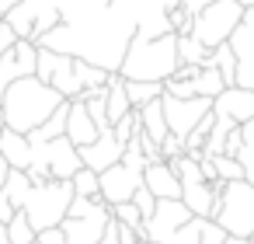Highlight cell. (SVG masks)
I'll list each match as a JSON object with an SVG mask.
<instances>
[{
    "label": "cell",
    "mask_w": 254,
    "mask_h": 244,
    "mask_svg": "<svg viewBox=\"0 0 254 244\" xmlns=\"http://www.w3.org/2000/svg\"><path fill=\"white\" fill-rule=\"evenodd\" d=\"M191 84H195V94H202V98H216L223 87H230V84L223 81V74H219L212 63L198 67V70H195V77H191Z\"/></svg>",
    "instance_id": "22"
},
{
    "label": "cell",
    "mask_w": 254,
    "mask_h": 244,
    "mask_svg": "<svg viewBox=\"0 0 254 244\" xmlns=\"http://www.w3.org/2000/svg\"><path fill=\"white\" fill-rule=\"evenodd\" d=\"M181 67L178 60V35L167 32V35H157V39H146L139 32H132L129 46H126V56L119 63V74L126 81H157L164 84L167 77H174Z\"/></svg>",
    "instance_id": "2"
},
{
    "label": "cell",
    "mask_w": 254,
    "mask_h": 244,
    "mask_svg": "<svg viewBox=\"0 0 254 244\" xmlns=\"http://www.w3.org/2000/svg\"><path fill=\"white\" fill-rule=\"evenodd\" d=\"M66 112H70V101H63L39 129H32L28 133V140L32 143H46V140H56V136H66Z\"/></svg>",
    "instance_id": "20"
},
{
    "label": "cell",
    "mask_w": 254,
    "mask_h": 244,
    "mask_svg": "<svg viewBox=\"0 0 254 244\" xmlns=\"http://www.w3.org/2000/svg\"><path fill=\"white\" fill-rule=\"evenodd\" d=\"M143 185L157 195V199H181V181H178V171L167 164V161H153L143 167Z\"/></svg>",
    "instance_id": "15"
},
{
    "label": "cell",
    "mask_w": 254,
    "mask_h": 244,
    "mask_svg": "<svg viewBox=\"0 0 254 244\" xmlns=\"http://www.w3.org/2000/svg\"><path fill=\"white\" fill-rule=\"evenodd\" d=\"M136 129H139V112H136V108H132L129 115H122V119L112 126V133L119 136V143H129V140L136 136Z\"/></svg>",
    "instance_id": "31"
},
{
    "label": "cell",
    "mask_w": 254,
    "mask_h": 244,
    "mask_svg": "<svg viewBox=\"0 0 254 244\" xmlns=\"http://www.w3.org/2000/svg\"><path fill=\"white\" fill-rule=\"evenodd\" d=\"M7 171H11V164L4 161V157H0V188H4V178H7ZM7 237V230H4V223H0V241H4Z\"/></svg>",
    "instance_id": "36"
},
{
    "label": "cell",
    "mask_w": 254,
    "mask_h": 244,
    "mask_svg": "<svg viewBox=\"0 0 254 244\" xmlns=\"http://www.w3.org/2000/svg\"><path fill=\"white\" fill-rule=\"evenodd\" d=\"M98 185H101V199L108 206L129 202L136 195V188L143 185V167H132V164L119 161V164H112V167H105L98 174Z\"/></svg>",
    "instance_id": "10"
},
{
    "label": "cell",
    "mask_w": 254,
    "mask_h": 244,
    "mask_svg": "<svg viewBox=\"0 0 254 244\" xmlns=\"http://www.w3.org/2000/svg\"><path fill=\"white\" fill-rule=\"evenodd\" d=\"M98 126H94V119H91V112H87V105H84V98H73L70 101V112H66V140L80 150V147H87V143H94L98 140Z\"/></svg>",
    "instance_id": "14"
},
{
    "label": "cell",
    "mask_w": 254,
    "mask_h": 244,
    "mask_svg": "<svg viewBox=\"0 0 254 244\" xmlns=\"http://www.w3.org/2000/svg\"><path fill=\"white\" fill-rule=\"evenodd\" d=\"M4 230H7V241H11V244H32V241H35V227H32V220L25 216V209H14V216L4 223Z\"/></svg>",
    "instance_id": "23"
},
{
    "label": "cell",
    "mask_w": 254,
    "mask_h": 244,
    "mask_svg": "<svg viewBox=\"0 0 254 244\" xmlns=\"http://www.w3.org/2000/svg\"><path fill=\"white\" fill-rule=\"evenodd\" d=\"M212 220H216L226 234L251 241V234H254V185H251L247 178L219 181Z\"/></svg>",
    "instance_id": "3"
},
{
    "label": "cell",
    "mask_w": 254,
    "mask_h": 244,
    "mask_svg": "<svg viewBox=\"0 0 254 244\" xmlns=\"http://www.w3.org/2000/svg\"><path fill=\"white\" fill-rule=\"evenodd\" d=\"M0 244H11V241H7V237H4V241H0Z\"/></svg>",
    "instance_id": "41"
},
{
    "label": "cell",
    "mask_w": 254,
    "mask_h": 244,
    "mask_svg": "<svg viewBox=\"0 0 254 244\" xmlns=\"http://www.w3.org/2000/svg\"><path fill=\"white\" fill-rule=\"evenodd\" d=\"M136 112H139V129H143V133L160 147V140L171 133V129H167V119H164V105H160V98L146 101V105H143V108H136Z\"/></svg>",
    "instance_id": "18"
},
{
    "label": "cell",
    "mask_w": 254,
    "mask_h": 244,
    "mask_svg": "<svg viewBox=\"0 0 254 244\" xmlns=\"http://www.w3.org/2000/svg\"><path fill=\"white\" fill-rule=\"evenodd\" d=\"M153 4H160L164 11H171V7H178V4H181V0H153Z\"/></svg>",
    "instance_id": "38"
},
{
    "label": "cell",
    "mask_w": 254,
    "mask_h": 244,
    "mask_svg": "<svg viewBox=\"0 0 254 244\" xmlns=\"http://www.w3.org/2000/svg\"><path fill=\"white\" fill-rule=\"evenodd\" d=\"M174 171H178V181H181V202L191 209V216H212V209H216V192H219V181L212 185V181H205L202 178V167H198V161L195 157H188V154H181V157H174V161H167Z\"/></svg>",
    "instance_id": "7"
},
{
    "label": "cell",
    "mask_w": 254,
    "mask_h": 244,
    "mask_svg": "<svg viewBox=\"0 0 254 244\" xmlns=\"http://www.w3.org/2000/svg\"><path fill=\"white\" fill-rule=\"evenodd\" d=\"M63 101H66V98H63L53 84L39 81L35 74H28V77L11 81V87L4 91V98H0V112H4V126H7V129L28 136V133L39 129Z\"/></svg>",
    "instance_id": "1"
},
{
    "label": "cell",
    "mask_w": 254,
    "mask_h": 244,
    "mask_svg": "<svg viewBox=\"0 0 254 244\" xmlns=\"http://www.w3.org/2000/svg\"><path fill=\"white\" fill-rule=\"evenodd\" d=\"M212 164H216V174H219V181H237V178H244V167H240V161H237V157H230V154H219V157H212Z\"/></svg>",
    "instance_id": "30"
},
{
    "label": "cell",
    "mask_w": 254,
    "mask_h": 244,
    "mask_svg": "<svg viewBox=\"0 0 254 244\" xmlns=\"http://www.w3.org/2000/svg\"><path fill=\"white\" fill-rule=\"evenodd\" d=\"M244 18V4L240 0H212L209 7H202L195 18H191V35L205 46V49H216L223 42H230L233 28L240 25Z\"/></svg>",
    "instance_id": "6"
},
{
    "label": "cell",
    "mask_w": 254,
    "mask_h": 244,
    "mask_svg": "<svg viewBox=\"0 0 254 244\" xmlns=\"http://www.w3.org/2000/svg\"><path fill=\"white\" fill-rule=\"evenodd\" d=\"M126 91H129L132 108H143L146 101H153V98L164 94V84H157V81H126Z\"/></svg>",
    "instance_id": "26"
},
{
    "label": "cell",
    "mask_w": 254,
    "mask_h": 244,
    "mask_svg": "<svg viewBox=\"0 0 254 244\" xmlns=\"http://www.w3.org/2000/svg\"><path fill=\"white\" fill-rule=\"evenodd\" d=\"M73 202V181H60V178H46V181H32L21 209L32 220L35 234L46 227H60L66 220V209Z\"/></svg>",
    "instance_id": "4"
},
{
    "label": "cell",
    "mask_w": 254,
    "mask_h": 244,
    "mask_svg": "<svg viewBox=\"0 0 254 244\" xmlns=\"http://www.w3.org/2000/svg\"><path fill=\"white\" fill-rule=\"evenodd\" d=\"M209 53H212V49H205L191 32H181V35H178V60H181V63H188V67H205V63H209Z\"/></svg>",
    "instance_id": "21"
},
{
    "label": "cell",
    "mask_w": 254,
    "mask_h": 244,
    "mask_svg": "<svg viewBox=\"0 0 254 244\" xmlns=\"http://www.w3.org/2000/svg\"><path fill=\"white\" fill-rule=\"evenodd\" d=\"M70 181H73V195H84V199H98V195H101L98 171H91V167H80Z\"/></svg>",
    "instance_id": "27"
},
{
    "label": "cell",
    "mask_w": 254,
    "mask_h": 244,
    "mask_svg": "<svg viewBox=\"0 0 254 244\" xmlns=\"http://www.w3.org/2000/svg\"><path fill=\"white\" fill-rule=\"evenodd\" d=\"M223 244H251V241H247V237H233V234H226V241H223Z\"/></svg>",
    "instance_id": "39"
},
{
    "label": "cell",
    "mask_w": 254,
    "mask_h": 244,
    "mask_svg": "<svg viewBox=\"0 0 254 244\" xmlns=\"http://www.w3.org/2000/svg\"><path fill=\"white\" fill-rule=\"evenodd\" d=\"M14 42H18V35H14V32L7 28V21H0V53H7V49H11Z\"/></svg>",
    "instance_id": "35"
},
{
    "label": "cell",
    "mask_w": 254,
    "mask_h": 244,
    "mask_svg": "<svg viewBox=\"0 0 254 244\" xmlns=\"http://www.w3.org/2000/svg\"><path fill=\"white\" fill-rule=\"evenodd\" d=\"M105 105H108V122L115 126L122 115L132 112V101H129V91H126V77L122 74H112L108 84H105Z\"/></svg>",
    "instance_id": "17"
},
{
    "label": "cell",
    "mask_w": 254,
    "mask_h": 244,
    "mask_svg": "<svg viewBox=\"0 0 254 244\" xmlns=\"http://www.w3.org/2000/svg\"><path fill=\"white\" fill-rule=\"evenodd\" d=\"M136 244H150V241H136Z\"/></svg>",
    "instance_id": "42"
},
{
    "label": "cell",
    "mask_w": 254,
    "mask_h": 244,
    "mask_svg": "<svg viewBox=\"0 0 254 244\" xmlns=\"http://www.w3.org/2000/svg\"><path fill=\"white\" fill-rule=\"evenodd\" d=\"M188 220H191V209H188L181 199H157L153 216L143 220V237H146L150 244H164V237L174 234V230H178L181 223H188Z\"/></svg>",
    "instance_id": "11"
},
{
    "label": "cell",
    "mask_w": 254,
    "mask_h": 244,
    "mask_svg": "<svg viewBox=\"0 0 254 244\" xmlns=\"http://www.w3.org/2000/svg\"><path fill=\"white\" fill-rule=\"evenodd\" d=\"M35 241L39 244H66V230L63 227H46V230L35 234Z\"/></svg>",
    "instance_id": "34"
},
{
    "label": "cell",
    "mask_w": 254,
    "mask_h": 244,
    "mask_svg": "<svg viewBox=\"0 0 254 244\" xmlns=\"http://www.w3.org/2000/svg\"><path fill=\"white\" fill-rule=\"evenodd\" d=\"M181 154H185V140L174 136V133H167V136L160 140V157H164V161H174V157H181Z\"/></svg>",
    "instance_id": "33"
},
{
    "label": "cell",
    "mask_w": 254,
    "mask_h": 244,
    "mask_svg": "<svg viewBox=\"0 0 254 244\" xmlns=\"http://www.w3.org/2000/svg\"><path fill=\"white\" fill-rule=\"evenodd\" d=\"M35 77L53 84L66 101L80 98L84 94V84L77 77V56H66V53H53L46 46H39V60H35Z\"/></svg>",
    "instance_id": "8"
},
{
    "label": "cell",
    "mask_w": 254,
    "mask_h": 244,
    "mask_svg": "<svg viewBox=\"0 0 254 244\" xmlns=\"http://www.w3.org/2000/svg\"><path fill=\"white\" fill-rule=\"evenodd\" d=\"M0 21H7V28L18 35V39H35V7L28 0H21L18 7H11Z\"/></svg>",
    "instance_id": "19"
},
{
    "label": "cell",
    "mask_w": 254,
    "mask_h": 244,
    "mask_svg": "<svg viewBox=\"0 0 254 244\" xmlns=\"http://www.w3.org/2000/svg\"><path fill=\"white\" fill-rule=\"evenodd\" d=\"M112 216H115L119 223L132 227L139 241H146V237H143V213L136 209V202H132V199H129V202H119V206H112Z\"/></svg>",
    "instance_id": "28"
},
{
    "label": "cell",
    "mask_w": 254,
    "mask_h": 244,
    "mask_svg": "<svg viewBox=\"0 0 254 244\" xmlns=\"http://www.w3.org/2000/svg\"><path fill=\"white\" fill-rule=\"evenodd\" d=\"M209 63H212V67L223 74V81H226V84H237V56H233L230 42L216 46V49L209 53Z\"/></svg>",
    "instance_id": "25"
},
{
    "label": "cell",
    "mask_w": 254,
    "mask_h": 244,
    "mask_svg": "<svg viewBox=\"0 0 254 244\" xmlns=\"http://www.w3.org/2000/svg\"><path fill=\"white\" fill-rule=\"evenodd\" d=\"M28 143H32V140H28ZM80 167H84L80 150H77L66 136H56V140H46V143H32V164H28L25 171H28L32 181H46V178L70 181Z\"/></svg>",
    "instance_id": "5"
},
{
    "label": "cell",
    "mask_w": 254,
    "mask_h": 244,
    "mask_svg": "<svg viewBox=\"0 0 254 244\" xmlns=\"http://www.w3.org/2000/svg\"><path fill=\"white\" fill-rule=\"evenodd\" d=\"M240 4H244V7H254V0H240Z\"/></svg>",
    "instance_id": "40"
},
{
    "label": "cell",
    "mask_w": 254,
    "mask_h": 244,
    "mask_svg": "<svg viewBox=\"0 0 254 244\" xmlns=\"http://www.w3.org/2000/svg\"><path fill=\"white\" fill-rule=\"evenodd\" d=\"M202 220H205V216H191V220L181 223L174 234H167L164 244H198V237H202Z\"/></svg>",
    "instance_id": "29"
},
{
    "label": "cell",
    "mask_w": 254,
    "mask_h": 244,
    "mask_svg": "<svg viewBox=\"0 0 254 244\" xmlns=\"http://www.w3.org/2000/svg\"><path fill=\"white\" fill-rule=\"evenodd\" d=\"M18 4H21V0H0V18H4L11 7H18Z\"/></svg>",
    "instance_id": "37"
},
{
    "label": "cell",
    "mask_w": 254,
    "mask_h": 244,
    "mask_svg": "<svg viewBox=\"0 0 254 244\" xmlns=\"http://www.w3.org/2000/svg\"><path fill=\"white\" fill-rule=\"evenodd\" d=\"M160 105H164V119H167V129L174 136H188L209 112H212V98H174V94H160Z\"/></svg>",
    "instance_id": "9"
},
{
    "label": "cell",
    "mask_w": 254,
    "mask_h": 244,
    "mask_svg": "<svg viewBox=\"0 0 254 244\" xmlns=\"http://www.w3.org/2000/svg\"><path fill=\"white\" fill-rule=\"evenodd\" d=\"M132 202H136V209L143 213V220H146V216H153V209H157V195H153L146 185H139V188H136Z\"/></svg>",
    "instance_id": "32"
},
{
    "label": "cell",
    "mask_w": 254,
    "mask_h": 244,
    "mask_svg": "<svg viewBox=\"0 0 254 244\" xmlns=\"http://www.w3.org/2000/svg\"><path fill=\"white\" fill-rule=\"evenodd\" d=\"M240 133H244V143H240V150H237V161H240V167H244V178L254 185V119H247V122L240 126Z\"/></svg>",
    "instance_id": "24"
},
{
    "label": "cell",
    "mask_w": 254,
    "mask_h": 244,
    "mask_svg": "<svg viewBox=\"0 0 254 244\" xmlns=\"http://www.w3.org/2000/svg\"><path fill=\"white\" fill-rule=\"evenodd\" d=\"M122 154H126V143H119V136H115L112 129H101L94 143L80 147V161H84V167H91V171H98V174H101L105 167L119 164Z\"/></svg>",
    "instance_id": "13"
},
{
    "label": "cell",
    "mask_w": 254,
    "mask_h": 244,
    "mask_svg": "<svg viewBox=\"0 0 254 244\" xmlns=\"http://www.w3.org/2000/svg\"><path fill=\"white\" fill-rule=\"evenodd\" d=\"M32 244H39V241H32Z\"/></svg>",
    "instance_id": "44"
},
{
    "label": "cell",
    "mask_w": 254,
    "mask_h": 244,
    "mask_svg": "<svg viewBox=\"0 0 254 244\" xmlns=\"http://www.w3.org/2000/svg\"><path fill=\"white\" fill-rule=\"evenodd\" d=\"M0 157H4L11 167L25 171V167L32 164V143H28V136L4 126V133H0Z\"/></svg>",
    "instance_id": "16"
},
{
    "label": "cell",
    "mask_w": 254,
    "mask_h": 244,
    "mask_svg": "<svg viewBox=\"0 0 254 244\" xmlns=\"http://www.w3.org/2000/svg\"><path fill=\"white\" fill-rule=\"evenodd\" d=\"M212 112L237 122V126H244L247 119H254V91L244 87V84H230L212 98Z\"/></svg>",
    "instance_id": "12"
},
{
    "label": "cell",
    "mask_w": 254,
    "mask_h": 244,
    "mask_svg": "<svg viewBox=\"0 0 254 244\" xmlns=\"http://www.w3.org/2000/svg\"><path fill=\"white\" fill-rule=\"evenodd\" d=\"M0 133H4V126H0Z\"/></svg>",
    "instance_id": "43"
}]
</instances>
